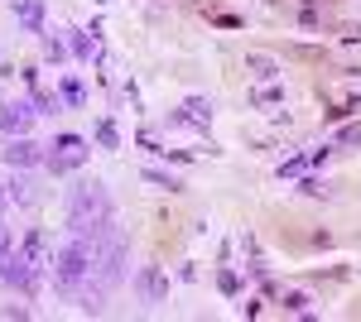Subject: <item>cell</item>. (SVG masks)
<instances>
[{"label":"cell","instance_id":"6da1fadb","mask_svg":"<svg viewBox=\"0 0 361 322\" xmlns=\"http://www.w3.org/2000/svg\"><path fill=\"white\" fill-rule=\"evenodd\" d=\"M106 226H116V202L106 183H97V178H82L78 188L68 192V231L73 236H102Z\"/></svg>","mask_w":361,"mask_h":322},{"label":"cell","instance_id":"ac0fdd59","mask_svg":"<svg viewBox=\"0 0 361 322\" xmlns=\"http://www.w3.org/2000/svg\"><path fill=\"white\" fill-rule=\"evenodd\" d=\"M10 250H15V231H10V226H5V221H0V260H5V255H10Z\"/></svg>","mask_w":361,"mask_h":322},{"label":"cell","instance_id":"7c38bea8","mask_svg":"<svg viewBox=\"0 0 361 322\" xmlns=\"http://www.w3.org/2000/svg\"><path fill=\"white\" fill-rule=\"evenodd\" d=\"M68 34H73V58H78V63H92V58L102 54V49H97V39H87L82 29H68Z\"/></svg>","mask_w":361,"mask_h":322},{"label":"cell","instance_id":"2e32d148","mask_svg":"<svg viewBox=\"0 0 361 322\" xmlns=\"http://www.w3.org/2000/svg\"><path fill=\"white\" fill-rule=\"evenodd\" d=\"M97 144H102V149H121V135H116L111 120H97Z\"/></svg>","mask_w":361,"mask_h":322},{"label":"cell","instance_id":"5bb4252c","mask_svg":"<svg viewBox=\"0 0 361 322\" xmlns=\"http://www.w3.org/2000/svg\"><path fill=\"white\" fill-rule=\"evenodd\" d=\"M246 68L255 73V78H279V63H275V58H260V54H250V58H246Z\"/></svg>","mask_w":361,"mask_h":322},{"label":"cell","instance_id":"9c48e42d","mask_svg":"<svg viewBox=\"0 0 361 322\" xmlns=\"http://www.w3.org/2000/svg\"><path fill=\"white\" fill-rule=\"evenodd\" d=\"M20 255H25L29 265H49V236H44V231H39V226H34V231H29L25 241H20Z\"/></svg>","mask_w":361,"mask_h":322},{"label":"cell","instance_id":"8fae6325","mask_svg":"<svg viewBox=\"0 0 361 322\" xmlns=\"http://www.w3.org/2000/svg\"><path fill=\"white\" fill-rule=\"evenodd\" d=\"M58 97H63V106H87V87L78 78H63V82H58Z\"/></svg>","mask_w":361,"mask_h":322},{"label":"cell","instance_id":"d6986e66","mask_svg":"<svg viewBox=\"0 0 361 322\" xmlns=\"http://www.w3.org/2000/svg\"><path fill=\"white\" fill-rule=\"evenodd\" d=\"M279 97H284V92H279V87H270V92H255L250 101H255V106H270V101H279Z\"/></svg>","mask_w":361,"mask_h":322},{"label":"cell","instance_id":"277c9868","mask_svg":"<svg viewBox=\"0 0 361 322\" xmlns=\"http://www.w3.org/2000/svg\"><path fill=\"white\" fill-rule=\"evenodd\" d=\"M0 284H5V289H20V294H29V298L39 294V265H29L25 255H20V245L0 260Z\"/></svg>","mask_w":361,"mask_h":322},{"label":"cell","instance_id":"30bf717a","mask_svg":"<svg viewBox=\"0 0 361 322\" xmlns=\"http://www.w3.org/2000/svg\"><path fill=\"white\" fill-rule=\"evenodd\" d=\"M173 120H183V125H207V120H212V97H188V101H183V116H173Z\"/></svg>","mask_w":361,"mask_h":322},{"label":"cell","instance_id":"8992f818","mask_svg":"<svg viewBox=\"0 0 361 322\" xmlns=\"http://www.w3.org/2000/svg\"><path fill=\"white\" fill-rule=\"evenodd\" d=\"M34 101H5L0 106V135L5 140H15V135H29V125H34Z\"/></svg>","mask_w":361,"mask_h":322},{"label":"cell","instance_id":"7402d4cb","mask_svg":"<svg viewBox=\"0 0 361 322\" xmlns=\"http://www.w3.org/2000/svg\"><path fill=\"white\" fill-rule=\"evenodd\" d=\"M5 202H10V197H5V183H0V212H5Z\"/></svg>","mask_w":361,"mask_h":322},{"label":"cell","instance_id":"52a82bcc","mask_svg":"<svg viewBox=\"0 0 361 322\" xmlns=\"http://www.w3.org/2000/svg\"><path fill=\"white\" fill-rule=\"evenodd\" d=\"M5 163L10 168H34V163H44V144H34L29 135H15V140H5Z\"/></svg>","mask_w":361,"mask_h":322},{"label":"cell","instance_id":"44dd1931","mask_svg":"<svg viewBox=\"0 0 361 322\" xmlns=\"http://www.w3.org/2000/svg\"><path fill=\"white\" fill-rule=\"evenodd\" d=\"M217 284H222V294H236V274H231V269H222V274H217Z\"/></svg>","mask_w":361,"mask_h":322},{"label":"cell","instance_id":"9a60e30c","mask_svg":"<svg viewBox=\"0 0 361 322\" xmlns=\"http://www.w3.org/2000/svg\"><path fill=\"white\" fill-rule=\"evenodd\" d=\"M5 197H10V202H20V207L29 202V178H25V173H15V178L5 183Z\"/></svg>","mask_w":361,"mask_h":322},{"label":"cell","instance_id":"3957f363","mask_svg":"<svg viewBox=\"0 0 361 322\" xmlns=\"http://www.w3.org/2000/svg\"><path fill=\"white\" fill-rule=\"evenodd\" d=\"M87 154H92V144H87L82 135H58L54 144H49V154H44V168L49 173H73V168H82Z\"/></svg>","mask_w":361,"mask_h":322},{"label":"cell","instance_id":"7a4b0ae2","mask_svg":"<svg viewBox=\"0 0 361 322\" xmlns=\"http://www.w3.org/2000/svg\"><path fill=\"white\" fill-rule=\"evenodd\" d=\"M92 260H97V241H92V236H73V231H68V241L58 245L54 260H49L58 294H63V298L78 294L87 279H92Z\"/></svg>","mask_w":361,"mask_h":322},{"label":"cell","instance_id":"e0dca14e","mask_svg":"<svg viewBox=\"0 0 361 322\" xmlns=\"http://www.w3.org/2000/svg\"><path fill=\"white\" fill-rule=\"evenodd\" d=\"M44 58H49V63H63V58H68V49H63L58 34H44Z\"/></svg>","mask_w":361,"mask_h":322},{"label":"cell","instance_id":"4fadbf2b","mask_svg":"<svg viewBox=\"0 0 361 322\" xmlns=\"http://www.w3.org/2000/svg\"><path fill=\"white\" fill-rule=\"evenodd\" d=\"M145 183H154V188H164V192H178L183 183L173 178V173H164V168H145Z\"/></svg>","mask_w":361,"mask_h":322},{"label":"cell","instance_id":"5b68a950","mask_svg":"<svg viewBox=\"0 0 361 322\" xmlns=\"http://www.w3.org/2000/svg\"><path fill=\"white\" fill-rule=\"evenodd\" d=\"M130 289H135V298L145 303V308H154V303H164L169 279H164V274H159L154 265H140V269H135V279H130Z\"/></svg>","mask_w":361,"mask_h":322},{"label":"cell","instance_id":"ffe728a7","mask_svg":"<svg viewBox=\"0 0 361 322\" xmlns=\"http://www.w3.org/2000/svg\"><path fill=\"white\" fill-rule=\"evenodd\" d=\"M284 308H289V313H304L308 298H304V294H284Z\"/></svg>","mask_w":361,"mask_h":322},{"label":"cell","instance_id":"ba28073f","mask_svg":"<svg viewBox=\"0 0 361 322\" xmlns=\"http://www.w3.org/2000/svg\"><path fill=\"white\" fill-rule=\"evenodd\" d=\"M10 10L29 34H44V0H10Z\"/></svg>","mask_w":361,"mask_h":322}]
</instances>
